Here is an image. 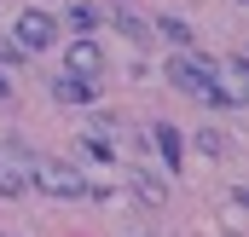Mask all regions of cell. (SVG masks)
Wrapping results in <instances>:
<instances>
[{
    "mask_svg": "<svg viewBox=\"0 0 249 237\" xmlns=\"http://www.w3.org/2000/svg\"><path fill=\"white\" fill-rule=\"evenodd\" d=\"M168 81L197 99V104H226V93H220V64L214 58H197V52H174L168 58Z\"/></svg>",
    "mask_w": 249,
    "mask_h": 237,
    "instance_id": "1",
    "label": "cell"
},
{
    "mask_svg": "<svg viewBox=\"0 0 249 237\" xmlns=\"http://www.w3.org/2000/svg\"><path fill=\"white\" fill-rule=\"evenodd\" d=\"M29 185H35L41 197H53V203H75V197H87V174H81L75 162H58V156H35Z\"/></svg>",
    "mask_w": 249,
    "mask_h": 237,
    "instance_id": "2",
    "label": "cell"
},
{
    "mask_svg": "<svg viewBox=\"0 0 249 237\" xmlns=\"http://www.w3.org/2000/svg\"><path fill=\"white\" fill-rule=\"evenodd\" d=\"M12 35H18V52H47V47L58 41V17L41 12V6H23L18 23H12Z\"/></svg>",
    "mask_w": 249,
    "mask_h": 237,
    "instance_id": "3",
    "label": "cell"
},
{
    "mask_svg": "<svg viewBox=\"0 0 249 237\" xmlns=\"http://www.w3.org/2000/svg\"><path fill=\"white\" fill-rule=\"evenodd\" d=\"M64 75H81V81L99 87V75H105V47H99L93 35H75V41L64 47Z\"/></svg>",
    "mask_w": 249,
    "mask_h": 237,
    "instance_id": "4",
    "label": "cell"
},
{
    "mask_svg": "<svg viewBox=\"0 0 249 237\" xmlns=\"http://www.w3.org/2000/svg\"><path fill=\"white\" fill-rule=\"evenodd\" d=\"M127 185H133V197H139V208H145V214H157V208L168 203V185L151 174V168H133V174H127Z\"/></svg>",
    "mask_w": 249,
    "mask_h": 237,
    "instance_id": "5",
    "label": "cell"
},
{
    "mask_svg": "<svg viewBox=\"0 0 249 237\" xmlns=\"http://www.w3.org/2000/svg\"><path fill=\"white\" fill-rule=\"evenodd\" d=\"M151 151H162V168L168 174H180V133H174V121H151Z\"/></svg>",
    "mask_w": 249,
    "mask_h": 237,
    "instance_id": "6",
    "label": "cell"
},
{
    "mask_svg": "<svg viewBox=\"0 0 249 237\" xmlns=\"http://www.w3.org/2000/svg\"><path fill=\"white\" fill-rule=\"evenodd\" d=\"M53 99H58V104H93V99H99V87H93V81H81V75H53Z\"/></svg>",
    "mask_w": 249,
    "mask_h": 237,
    "instance_id": "7",
    "label": "cell"
},
{
    "mask_svg": "<svg viewBox=\"0 0 249 237\" xmlns=\"http://www.w3.org/2000/svg\"><path fill=\"white\" fill-rule=\"evenodd\" d=\"M151 35H162V41H168V47H180V52H191V41H197L186 17H157V23H151Z\"/></svg>",
    "mask_w": 249,
    "mask_h": 237,
    "instance_id": "8",
    "label": "cell"
},
{
    "mask_svg": "<svg viewBox=\"0 0 249 237\" xmlns=\"http://www.w3.org/2000/svg\"><path fill=\"white\" fill-rule=\"evenodd\" d=\"M23 191H29V174L18 168V156L0 151V197H23Z\"/></svg>",
    "mask_w": 249,
    "mask_h": 237,
    "instance_id": "9",
    "label": "cell"
},
{
    "mask_svg": "<svg viewBox=\"0 0 249 237\" xmlns=\"http://www.w3.org/2000/svg\"><path fill=\"white\" fill-rule=\"evenodd\" d=\"M116 29H122L127 41H139V47H145V41H151V23H139V17H133V12H116Z\"/></svg>",
    "mask_w": 249,
    "mask_h": 237,
    "instance_id": "10",
    "label": "cell"
},
{
    "mask_svg": "<svg viewBox=\"0 0 249 237\" xmlns=\"http://www.w3.org/2000/svg\"><path fill=\"white\" fill-rule=\"evenodd\" d=\"M70 23H75V35H93V23H99V17H93L87 6H70Z\"/></svg>",
    "mask_w": 249,
    "mask_h": 237,
    "instance_id": "11",
    "label": "cell"
},
{
    "mask_svg": "<svg viewBox=\"0 0 249 237\" xmlns=\"http://www.w3.org/2000/svg\"><path fill=\"white\" fill-rule=\"evenodd\" d=\"M197 151H203V156H226V139H220V133H197Z\"/></svg>",
    "mask_w": 249,
    "mask_h": 237,
    "instance_id": "12",
    "label": "cell"
},
{
    "mask_svg": "<svg viewBox=\"0 0 249 237\" xmlns=\"http://www.w3.org/2000/svg\"><path fill=\"white\" fill-rule=\"evenodd\" d=\"M0 99H12V81H6V69H0Z\"/></svg>",
    "mask_w": 249,
    "mask_h": 237,
    "instance_id": "13",
    "label": "cell"
},
{
    "mask_svg": "<svg viewBox=\"0 0 249 237\" xmlns=\"http://www.w3.org/2000/svg\"><path fill=\"white\" fill-rule=\"evenodd\" d=\"M139 237H151V232H139Z\"/></svg>",
    "mask_w": 249,
    "mask_h": 237,
    "instance_id": "14",
    "label": "cell"
},
{
    "mask_svg": "<svg viewBox=\"0 0 249 237\" xmlns=\"http://www.w3.org/2000/svg\"><path fill=\"white\" fill-rule=\"evenodd\" d=\"M0 237H6V232H0Z\"/></svg>",
    "mask_w": 249,
    "mask_h": 237,
    "instance_id": "15",
    "label": "cell"
}]
</instances>
